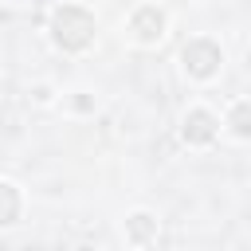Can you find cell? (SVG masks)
<instances>
[{"instance_id":"5","label":"cell","mask_w":251,"mask_h":251,"mask_svg":"<svg viewBox=\"0 0 251 251\" xmlns=\"http://www.w3.org/2000/svg\"><path fill=\"white\" fill-rule=\"evenodd\" d=\"M16 212H20V200H16L12 184H0V224H12Z\"/></svg>"},{"instance_id":"3","label":"cell","mask_w":251,"mask_h":251,"mask_svg":"<svg viewBox=\"0 0 251 251\" xmlns=\"http://www.w3.org/2000/svg\"><path fill=\"white\" fill-rule=\"evenodd\" d=\"M133 27H137V35L149 43V39H157L161 35V12H153V8H145V12H137V20H133Z\"/></svg>"},{"instance_id":"2","label":"cell","mask_w":251,"mask_h":251,"mask_svg":"<svg viewBox=\"0 0 251 251\" xmlns=\"http://www.w3.org/2000/svg\"><path fill=\"white\" fill-rule=\"evenodd\" d=\"M216 63H220V51H216L212 43L196 39V43H188V47H184V67H192V75H212V71H216Z\"/></svg>"},{"instance_id":"4","label":"cell","mask_w":251,"mask_h":251,"mask_svg":"<svg viewBox=\"0 0 251 251\" xmlns=\"http://www.w3.org/2000/svg\"><path fill=\"white\" fill-rule=\"evenodd\" d=\"M184 137H192V141H208V137H212V114L196 110V114L184 122Z\"/></svg>"},{"instance_id":"6","label":"cell","mask_w":251,"mask_h":251,"mask_svg":"<svg viewBox=\"0 0 251 251\" xmlns=\"http://www.w3.org/2000/svg\"><path fill=\"white\" fill-rule=\"evenodd\" d=\"M145 231H149V216H133V235L141 239Z\"/></svg>"},{"instance_id":"1","label":"cell","mask_w":251,"mask_h":251,"mask_svg":"<svg viewBox=\"0 0 251 251\" xmlns=\"http://www.w3.org/2000/svg\"><path fill=\"white\" fill-rule=\"evenodd\" d=\"M90 31H94V20L86 12H78V8H63L55 16V39L63 47H82L90 39Z\"/></svg>"}]
</instances>
